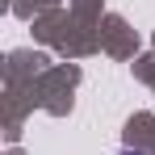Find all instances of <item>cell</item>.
Instances as JSON below:
<instances>
[{
  "label": "cell",
  "instance_id": "1",
  "mask_svg": "<svg viewBox=\"0 0 155 155\" xmlns=\"http://www.w3.org/2000/svg\"><path fill=\"white\" fill-rule=\"evenodd\" d=\"M122 155H143V151H122Z\"/></svg>",
  "mask_w": 155,
  "mask_h": 155
}]
</instances>
